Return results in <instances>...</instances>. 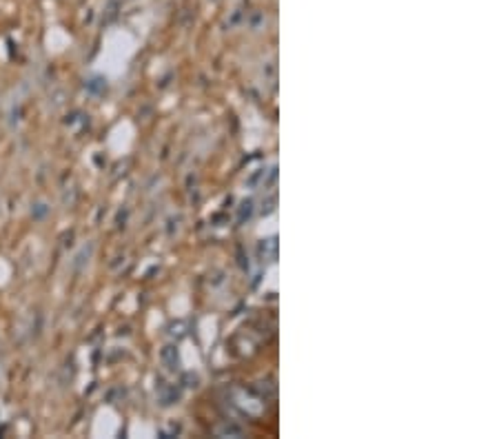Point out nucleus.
Wrapping results in <instances>:
<instances>
[]
</instances>
